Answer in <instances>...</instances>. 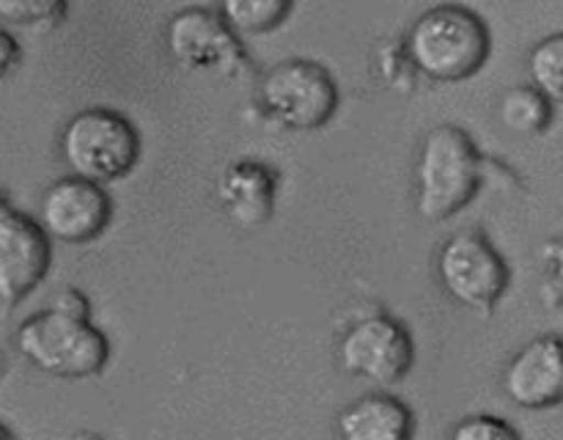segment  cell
Segmentation results:
<instances>
[{
	"mask_svg": "<svg viewBox=\"0 0 563 440\" xmlns=\"http://www.w3.org/2000/svg\"><path fill=\"white\" fill-rule=\"evenodd\" d=\"M487 22L476 11L440 3L423 11L407 33V55L429 80L456 82L476 75L489 58Z\"/></svg>",
	"mask_w": 563,
	"mask_h": 440,
	"instance_id": "6da1fadb",
	"label": "cell"
},
{
	"mask_svg": "<svg viewBox=\"0 0 563 440\" xmlns=\"http://www.w3.org/2000/svg\"><path fill=\"white\" fill-rule=\"evenodd\" d=\"M416 176L418 212L440 223L476 198L482 187V154L462 127L440 124L423 138Z\"/></svg>",
	"mask_w": 563,
	"mask_h": 440,
	"instance_id": "7a4b0ae2",
	"label": "cell"
},
{
	"mask_svg": "<svg viewBox=\"0 0 563 440\" xmlns=\"http://www.w3.org/2000/svg\"><path fill=\"white\" fill-rule=\"evenodd\" d=\"M16 346L38 372L64 380L93 377L110 358L102 330L86 317H71L55 308L33 314L20 324Z\"/></svg>",
	"mask_w": 563,
	"mask_h": 440,
	"instance_id": "3957f363",
	"label": "cell"
},
{
	"mask_svg": "<svg viewBox=\"0 0 563 440\" xmlns=\"http://www.w3.org/2000/svg\"><path fill=\"white\" fill-rule=\"evenodd\" d=\"M60 154L71 174L99 182H119L141 157V138L126 116L110 108H86L66 121Z\"/></svg>",
	"mask_w": 563,
	"mask_h": 440,
	"instance_id": "277c9868",
	"label": "cell"
},
{
	"mask_svg": "<svg viewBox=\"0 0 563 440\" xmlns=\"http://www.w3.org/2000/svg\"><path fill=\"white\" fill-rule=\"evenodd\" d=\"M258 105L286 130L311 132L333 119L339 108V88L322 64L289 58L275 64L262 77Z\"/></svg>",
	"mask_w": 563,
	"mask_h": 440,
	"instance_id": "5b68a950",
	"label": "cell"
},
{
	"mask_svg": "<svg viewBox=\"0 0 563 440\" xmlns=\"http://www.w3.org/2000/svg\"><path fill=\"white\" fill-rule=\"evenodd\" d=\"M438 278L460 306L493 314L509 286V264L478 231H460L440 248Z\"/></svg>",
	"mask_w": 563,
	"mask_h": 440,
	"instance_id": "8992f818",
	"label": "cell"
},
{
	"mask_svg": "<svg viewBox=\"0 0 563 440\" xmlns=\"http://www.w3.org/2000/svg\"><path fill=\"white\" fill-rule=\"evenodd\" d=\"M339 361L352 377L372 380L377 385H396L410 374L416 363V344L410 330L399 319L374 314L346 330L339 344Z\"/></svg>",
	"mask_w": 563,
	"mask_h": 440,
	"instance_id": "52a82bcc",
	"label": "cell"
},
{
	"mask_svg": "<svg viewBox=\"0 0 563 440\" xmlns=\"http://www.w3.org/2000/svg\"><path fill=\"white\" fill-rule=\"evenodd\" d=\"M113 204L99 182L86 176H64L44 190L38 204V223L49 240L66 245H86L97 240L110 223Z\"/></svg>",
	"mask_w": 563,
	"mask_h": 440,
	"instance_id": "ba28073f",
	"label": "cell"
},
{
	"mask_svg": "<svg viewBox=\"0 0 563 440\" xmlns=\"http://www.w3.org/2000/svg\"><path fill=\"white\" fill-rule=\"evenodd\" d=\"M165 44L185 69L234 72L245 58L234 28L209 9H181L170 16Z\"/></svg>",
	"mask_w": 563,
	"mask_h": 440,
	"instance_id": "9c48e42d",
	"label": "cell"
},
{
	"mask_svg": "<svg viewBox=\"0 0 563 440\" xmlns=\"http://www.w3.org/2000/svg\"><path fill=\"white\" fill-rule=\"evenodd\" d=\"M49 237L38 220L20 212L0 215V300L20 302L49 270Z\"/></svg>",
	"mask_w": 563,
	"mask_h": 440,
	"instance_id": "30bf717a",
	"label": "cell"
},
{
	"mask_svg": "<svg viewBox=\"0 0 563 440\" xmlns=\"http://www.w3.org/2000/svg\"><path fill=\"white\" fill-rule=\"evenodd\" d=\"M504 391L517 407L544 410L563 402V336L544 333L528 341L504 372Z\"/></svg>",
	"mask_w": 563,
	"mask_h": 440,
	"instance_id": "8fae6325",
	"label": "cell"
},
{
	"mask_svg": "<svg viewBox=\"0 0 563 440\" xmlns=\"http://www.w3.org/2000/svg\"><path fill=\"white\" fill-rule=\"evenodd\" d=\"M275 190H278V174L256 160H240L229 165L218 179L220 207L240 229H256L267 223L275 207Z\"/></svg>",
	"mask_w": 563,
	"mask_h": 440,
	"instance_id": "7c38bea8",
	"label": "cell"
},
{
	"mask_svg": "<svg viewBox=\"0 0 563 440\" xmlns=\"http://www.w3.org/2000/svg\"><path fill=\"white\" fill-rule=\"evenodd\" d=\"M339 432L346 440H407L412 435V413L396 396L368 394L341 410Z\"/></svg>",
	"mask_w": 563,
	"mask_h": 440,
	"instance_id": "4fadbf2b",
	"label": "cell"
},
{
	"mask_svg": "<svg viewBox=\"0 0 563 440\" xmlns=\"http://www.w3.org/2000/svg\"><path fill=\"white\" fill-rule=\"evenodd\" d=\"M500 121L515 135H542L553 121V102L537 86H515L500 99Z\"/></svg>",
	"mask_w": 563,
	"mask_h": 440,
	"instance_id": "5bb4252c",
	"label": "cell"
},
{
	"mask_svg": "<svg viewBox=\"0 0 563 440\" xmlns=\"http://www.w3.org/2000/svg\"><path fill=\"white\" fill-rule=\"evenodd\" d=\"M220 16L236 33H267L275 31L289 16L295 0H218Z\"/></svg>",
	"mask_w": 563,
	"mask_h": 440,
	"instance_id": "9a60e30c",
	"label": "cell"
},
{
	"mask_svg": "<svg viewBox=\"0 0 563 440\" xmlns=\"http://www.w3.org/2000/svg\"><path fill=\"white\" fill-rule=\"evenodd\" d=\"M528 75L550 102L563 105V33L542 38L528 55Z\"/></svg>",
	"mask_w": 563,
	"mask_h": 440,
	"instance_id": "2e32d148",
	"label": "cell"
},
{
	"mask_svg": "<svg viewBox=\"0 0 563 440\" xmlns=\"http://www.w3.org/2000/svg\"><path fill=\"white\" fill-rule=\"evenodd\" d=\"M66 14V0H0V20L22 28L53 25Z\"/></svg>",
	"mask_w": 563,
	"mask_h": 440,
	"instance_id": "e0dca14e",
	"label": "cell"
},
{
	"mask_svg": "<svg viewBox=\"0 0 563 440\" xmlns=\"http://www.w3.org/2000/svg\"><path fill=\"white\" fill-rule=\"evenodd\" d=\"M515 427L495 416H467L460 427L454 429V440H517Z\"/></svg>",
	"mask_w": 563,
	"mask_h": 440,
	"instance_id": "ac0fdd59",
	"label": "cell"
},
{
	"mask_svg": "<svg viewBox=\"0 0 563 440\" xmlns=\"http://www.w3.org/2000/svg\"><path fill=\"white\" fill-rule=\"evenodd\" d=\"M544 262H548V286L553 292L555 302H563V237L550 240L544 245Z\"/></svg>",
	"mask_w": 563,
	"mask_h": 440,
	"instance_id": "d6986e66",
	"label": "cell"
},
{
	"mask_svg": "<svg viewBox=\"0 0 563 440\" xmlns=\"http://www.w3.org/2000/svg\"><path fill=\"white\" fill-rule=\"evenodd\" d=\"M49 308H55V311L71 314V317H86L88 319V300L77 289L58 292V295L53 297V302H49Z\"/></svg>",
	"mask_w": 563,
	"mask_h": 440,
	"instance_id": "ffe728a7",
	"label": "cell"
},
{
	"mask_svg": "<svg viewBox=\"0 0 563 440\" xmlns=\"http://www.w3.org/2000/svg\"><path fill=\"white\" fill-rule=\"evenodd\" d=\"M20 44L14 36H9L5 31H0V80L20 64Z\"/></svg>",
	"mask_w": 563,
	"mask_h": 440,
	"instance_id": "44dd1931",
	"label": "cell"
},
{
	"mask_svg": "<svg viewBox=\"0 0 563 440\" xmlns=\"http://www.w3.org/2000/svg\"><path fill=\"white\" fill-rule=\"evenodd\" d=\"M9 201H5V196H3V190H0V215H3V212H9Z\"/></svg>",
	"mask_w": 563,
	"mask_h": 440,
	"instance_id": "7402d4cb",
	"label": "cell"
},
{
	"mask_svg": "<svg viewBox=\"0 0 563 440\" xmlns=\"http://www.w3.org/2000/svg\"><path fill=\"white\" fill-rule=\"evenodd\" d=\"M5 438H11V432L3 427V424H0V440H5Z\"/></svg>",
	"mask_w": 563,
	"mask_h": 440,
	"instance_id": "603a6c76",
	"label": "cell"
}]
</instances>
